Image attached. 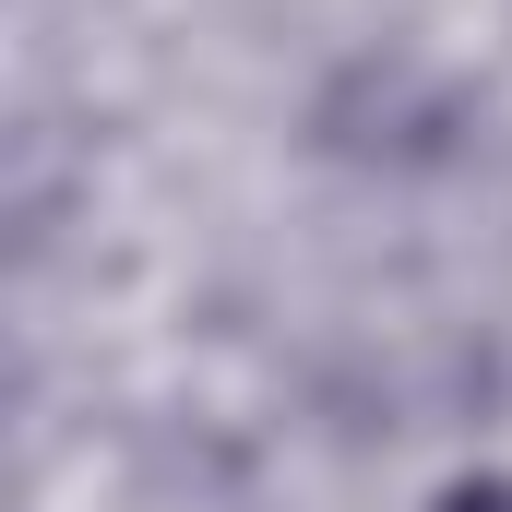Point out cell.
Returning a JSON list of instances; mask_svg holds the SVG:
<instances>
[{
  "label": "cell",
  "mask_w": 512,
  "mask_h": 512,
  "mask_svg": "<svg viewBox=\"0 0 512 512\" xmlns=\"http://www.w3.org/2000/svg\"><path fill=\"white\" fill-rule=\"evenodd\" d=\"M429 512H512V477H453Z\"/></svg>",
  "instance_id": "obj_1"
}]
</instances>
